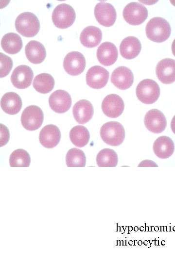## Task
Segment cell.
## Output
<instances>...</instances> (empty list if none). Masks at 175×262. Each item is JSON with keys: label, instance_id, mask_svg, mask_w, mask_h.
Masks as SVG:
<instances>
[{"label": "cell", "instance_id": "1", "mask_svg": "<svg viewBox=\"0 0 175 262\" xmlns=\"http://www.w3.org/2000/svg\"><path fill=\"white\" fill-rule=\"evenodd\" d=\"M145 33L147 37L150 40L162 43L169 38L171 33V27L165 19L160 17H155L147 23Z\"/></svg>", "mask_w": 175, "mask_h": 262}, {"label": "cell", "instance_id": "2", "mask_svg": "<svg viewBox=\"0 0 175 262\" xmlns=\"http://www.w3.org/2000/svg\"><path fill=\"white\" fill-rule=\"evenodd\" d=\"M15 28L21 35L32 37L37 34L40 29V22L37 16L29 12L19 14L15 20Z\"/></svg>", "mask_w": 175, "mask_h": 262}, {"label": "cell", "instance_id": "3", "mask_svg": "<svg viewBox=\"0 0 175 262\" xmlns=\"http://www.w3.org/2000/svg\"><path fill=\"white\" fill-rule=\"evenodd\" d=\"M123 126L117 121H109L103 125L100 129V136L106 144L116 147L120 145L125 138Z\"/></svg>", "mask_w": 175, "mask_h": 262}, {"label": "cell", "instance_id": "4", "mask_svg": "<svg viewBox=\"0 0 175 262\" xmlns=\"http://www.w3.org/2000/svg\"><path fill=\"white\" fill-rule=\"evenodd\" d=\"M160 88L155 81L146 79L140 81L138 84L136 93L138 99L144 104H151L155 103L160 96Z\"/></svg>", "mask_w": 175, "mask_h": 262}, {"label": "cell", "instance_id": "5", "mask_svg": "<svg viewBox=\"0 0 175 262\" xmlns=\"http://www.w3.org/2000/svg\"><path fill=\"white\" fill-rule=\"evenodd\" d=\"M76 14L74 9L69 4L61 3L55 7L52 15L53 24L59 29H67L75 21Z\"/></svg>", "mask_w": 175, "mask_h": 262}, {"label": "cell", "instance_id": "6", "mask_svg": "<svg viewBox=\"0 0 175 262\" xmlns=\"http://www.w3.org/2000/svg\"><path fill=\"white\" fill-rule=\"evenodd\" d=\"M44 114L41 109L36 105H30L26 107L21 115V123L26 130L33 131L42 125Z\"/></svg>", "mask_w": 175, "mask_h": 262}, {"label": "cell", "instance_id": "7", "mask_svg": "<svg viewBox=\"0 0 175 262\" xmlns=\"http://www.w3.org/2000/svg\"><path fill=\"white\" fill-rule=\"evenodd\" d=\"M122 15L127 23L136 26L144 22L148 17V13L146 7L141 3L132 2L124 7Z\"/></svg>", "mask_w": 175, "mask_h": 262}, {"label": "cell", "instance_id": "8", "mask_svg": "<svg viewBox=\"0 0 175 262\" xmlns=\"http://www.w3.org/2000/svg\"><path fill=\"white\" fill-rule=\"evenodd\" d=\"M94 13L98 22L103 26L110 27L116 21L117 18L116 10L109 3L105 2L98 3L94 8Z\"/></svg>", "mask_w": 175, "mask_h": 262}, {"label": "cell", "instance_id": "9", "mask_svg": "<svg viewBox=\"0 0 175 262\" xmlns=\"http://www.w3.org/2000/svg\"><path fill=\"white\" fill-rule=\"evenodd\" d=\"M144 123L146 129L150 132L160 133L165 129L167 120L161 111L153 109L146 113L144 117Z\"/></svg>", "mask_w": 175, "mask_h": 262}, {"label": "cell", "instance_id": "10", "mask_svg": "<svg viewBox=\"0 0 175 262\" xmlns=\"http://www.w3.org/2000/svg\"><path fill=\"white\" fill-rule=\"evenodd\" d=\"M86 67V60L84 55L78 51L68 53L63 61V67L70 75L77 76L82 73Z\"/></svg>", "mask_w": 175, "mask_h": 262}, {"label": "cell", "instance_id": "11", "mask_svg": "<svg viewBox=\"0 0 175 262\" xmlns=\"http://www.w3.org/2000/svg\"><path fill=\"white\" fill-rule=\"evenodd\" d=\"M109 76V72L100 66L91 67L86 74V82L88 86L95 89H100L107 84Z\"/></svg>", "mask_w": 175, "mask_h": 262}, {"label": "cell", "instance_id": "12", "mask_svg": "<svg viewBox=\"0 0 175 262\" xmlns=\"http://www.w3.org/2000/svg\"><path fill=\"white\" fill-rule=\"evenodd\" d=\"M124 109L122 98L115 94L107 95L103 100L102 110L104 114L110 118H116L122 115Z\"/></svg>", "mask_w": 175, "mask_h": 262}, {"label": "cell", "instance_id": "13", "mask_svg": "<svg viewBox=\"0 0 175 262\" xmlns=\"http://www.w3.org/2000/svg\"><path fill=\"white\" fill-rule=\"evenodd\" d=\"M33 77L34 73L30 66L19 65L13 70L11 76V82L16 88L25 89L31 84Z\"/></svg>", "mask_w": 175, "mask_h": 262}, {"label": "cell", "instance_id": "14", "mask_svg": "<svg viewBox=\"0 0 175 262\" xmlns=\"http://www.w3.org/2000/svg\"><path fill=\"white\" fill-rule=\"evenodd\" d=\"M71 98L70 94L64 90H57L49 97V104L54 112L63 114L68 111L71 105Z\"/></svg>", "mask_w": 175, "mask_h": 262}, {"label": "cell", "instance_id": "15", "mask_svg": "<svg viewBox=\"0 0 175 262\" xmlns=\"http://www.w3.org/2000/svg\"><path fill=\"white\" fill-rule=\"evenodd\" d=\"M111 82L119 89L124 90L129 88L134 82V75L128 67L121 66L115 68L111 76Z\"/></svg>", "mask_w": 175, "mask_h": 262}, {"label": "cell", "instance_id": "16", "mask_svg": "<svg viewBox=\"0 0 175 262\" xmlns=\"http://www.w3.org/2000/svg\"><path fill=\"white\" fill-rule=\"evenodd\" d=\"M158 79L163 83L169 84L175 82V60L165 58L158 62L156 67Z\"/></svg>", "mask_w": 175, "mask_h": 262}, {"label": "cell", "instance_id": "17", "mask_svg": "<svg viewBox=\"0 0 175 262\" xmlns=\"http://www.w3.org/2000/svg\"><path fill=\"white\" fill-rule=\"evenodd\" d=\"M61 132L59 129L53 124L45 126L39 134V142L44 147L52 148L56 147L60 142Z\"/></svg>", "mask_w": 175, "mask_h": 262}, {"label": "cell", "instance_id": "18", "mask_svg": "<svg viewBox=\"0 0 175 262\" xmlns=\"http://www.w3.org/2000/svg\"><path fill=\"white\" fill-rule=\"evenodd\" d=\"M118 52L116 46L111 42H105L98 48L97 57L102 65L108 66L114 64L117 60Z\"/></svg>", "mask_w": 175, "mask_h": 262}, {"label": "cell", "instance_id": "19", "mask_svg": "<svg viewBox=\"0 0 175 262\" xmlns=\"http://www.w3.org/2000/svg\"><path fill=\"white\" fill-rule=\"evenodd\" d=\"M73 117L80 124L88 122L94 114L93 107L91 103L86 99H81L76 102L72 108Z\"/></svg>", "mask_w": 175, "mask_h": 262}, {"label": "cell", "instance_id": "20", "mask_svg": "<svg viewBox=\"0 0 175 262\" xmlns=\"http://www.w3.org/2000/svg\"><path fill=\"white\" fill-rule=\"evenodd\" d=\"M141 49L140 41L138 38L132 36L124 38L120 45L121 56L128 60L136 58L140 53Z\"/></svg>", "mask_w": 175, "mask_h": 262}, {"label": "cell", "instance_id": "21", "mask_svg": "<svg viewBox=\"0 0 175 262\" xmlns=\"http://www.w3.org/2000/svg\"><path fill=\"white\" fill-rule=\"evenodd\" d=\"M153 149L155 155L159 158L167 159L171 157L174 152V143L169 137L161 136L155 141Z\"/></svg>", "mask_w": 175, "mask_h": 262}, {"label": "cell", "instance_id": "22", "mask_svg": "<svg viewBox=\"0 0 175 262\" xmlns=\"http://www.w3.org/2000/svg\"><path fill=\"white\" fill-rule=\"evenodd\" d=\"M102 33L101 29L94 26L84 28L80 35L81 43L85 47L92 48L97 47L101 42Z\"/></svg>", "mask_w": 175, "mask_h": 262}, {"label": "cell", "instance_id": "23", "mask_svg": "<svg viewBox=\"0 0 175 262\" xmlns=\"http://www.w3.org/2000/svg\"><path fill=\"white\" fill-rule=\"evenodd\" d=\"M25 53L27 59L34 64L41 63L45 59L46 51L43 45L35 40L29 41L25 46Z\"/></svg>", "mask_w": 175, "mask_h": 262}, {"label": "cell", "instance_id": "24", "mask_svg": "<svg viewBox=\"0 0 175 262\" xmlns=\"http://www.w3.org/2000/svg\"><path fill=\"white\" fill-rule=\"evenodd\" d=\"M22 105L20 97L15 92H7L3 95L1 98V108L5 113L9 115L18 114L20 111Z\"/></svg>", "mask_w": 175, "mask_h": 262}, {"label": "cell", "instance_id": "25", "mask_svg": "<svg viewBox=\"0 0 175 262\" xmlns=\"http://www.w3.org/2000/svg\"><path fill=\"white\" fill-rule=\"evenodd\" d=\"M22 40L20 36L14 33H6L1 40L3 50L10 54L18 53L22 48Z\"/></svg>", "mask_w": 175, "mask_h": 262}, {"label": "cell", "instance_id": "26", "mask_svg": "<svg viewBox=\"0 0 175 262\" xmlns=\"http://www.w3.org/2000/svg\"><path fill=\"white\" fill-rule=\"evenodd\" d=\"M54 84V80L52 75L47 73H42L35 77L33 86L38 92L47 94L53 89Z\"/></svg>", "mask_w": 175, "mask_h": 262}, {"label": "cell", "instance_id": "27", "mask_svg": "<svg viewBox=\"0 0 175 262\" xmlns=\"http://www.w3.org/2000/svg\"><path fill=\"white\" fill-rule=\"evenodd\" d=\"M70 138L71 143L76 147H82L87 145L89 142V132L85 127L77 125L70 130Z\"/></svg>", "mask_w": 175, "mask_h": 262}, {"label": "cell", "instance_id": "28", "mask_svg": "<svg viewBox=\"0 0 175 262\" xmlns=\"http://www.w3.org/2000/svg\"><path fill=\"white\" fill-rule=\"evenodd\" d=\"M96 162L99 167H115L118 162L117 154L112 149L104 148L98 153Z\"/></svg>", "mask_w": 175, "mask_h": 262}, {"label": "cell", "instance_id": "29", "mask_svg": "<svg viewBox=\"0 0 175 262\" xmlns=\"http://www.w3.org/2000/svg\"><path fill=\"white\" fill-rule=\"evenodd\" d=\"M66 162L68 167H84L86 164V157L82 150L72 148L67 153Z\"/></svg>", "mask_w": 175, "mask_h": 262}, {"label": "cell", "instance_id": "30", "mask_svg": "<svg viewBox=\"0 0 175 262\" xmlns=\"http://www.w3.org/2000/svg\"><path fill=\"white\" fill-rule=\"evenodd\" d=\"M31 162L29 154L23 149L14 150L9 157L11 167H28Z\"/></svg>", "mask_w": 175, "mask_h": 262}, {"label": "cell", "instance_id": "31", "mask_svg": "<svg viewBox=\"0 0 175 262\" xmlns=\"http://www.w3.org/2000/svg\"><path fill=\"white\" fill-rule=\"evenodd\" d=\"M0 77L1 78L6 76L13 67V61L12 59L2 52L0 53Z\"/></svg>", "mask_w": 175, "mask_h": 262}, {"label": "cell", "instance_id": "32", "mask_svg": "<svg viewBox=\"0 0 175 262\" xmlns=\"http://www.w3.org/2000/svg\"><path fill=\"white\" fill-rule=\"evenodd\" d=\"M10 138L9 131L4 125L0 124V147L5 145Z\"/></svg>", "mask_w": 175, "mask_h": 262}, {"label": "cell", "instance_id": "33", "mask_svg": "<svg viewBox=\"0 0 175 262\" xmlns=\"http://www.w3.org/2000/svg\"><path fill=\"white\" fill-rule=\"evenodd\" d=\"M139 167L141 166H157L158 165L153 161L149 160H145L141 161L138 165Z\"/></svg>", "mask_w": 175, "mask_h": 262}, {"label": "cell", "instance_id": "34", "mask_svg": "<svg viewBox=\"0 0 175 262\" xmlns=\"http://www.w3.org/2000/svg\"><path fill=\"white\" fill-rule=\"evenodd\" d=\"M171 128L173 133L175 134V115L173 116L171 120Z\"/></svg>", "mask_w": 175, "mask_h": 262}, {"label": "cell", "instance_id": "35", "mask_svg": "<svg viewBox=\"0 0 175 262\" xmlns=\"http://www.w3.org/2000/svg\"><path fill=\"white\" fill-rule=\"evenodd\" d=\"M172 52L174 56L175 57V39L172 42L171 46Z\"/></svg>", "mask_w": 175, "mask_h": 262}]
</instances>
